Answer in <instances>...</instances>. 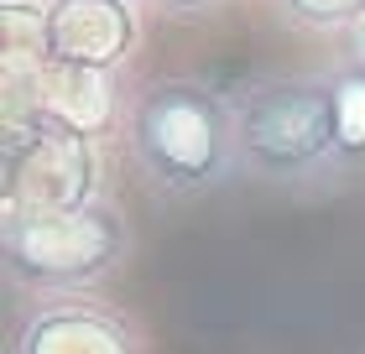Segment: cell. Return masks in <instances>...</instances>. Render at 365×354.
<instances>
[{
	"mask_svg": "<svg viewBox=\"0 0 365 354\" xmlns=\"http://www.w3.org/2000/svg\"><path fill=\"white\" fill-rule=\"evenodd\" d=\"M125 157L162 198H204L240 177L235 99L204 78H157L125 110Z\"/></svg>",
	"mask_w": 365,
	"mask_h": 354,
	"instance_id": "cell-1",
	"label": "cell"
},
{
	"mask_svg": "<svg viewBox=\"0 0 365 354\" xmlns=\"http://www.w3.org/2000/svg\"><path fill=\"white\" fill-rule=\"evenodd\" d=\"M230 99H235L240 177L292 188V193L344 182L339 157H334V99H329V78H313V73L251 78Z\"/></svg>",
	"mask_w": 365,
	"mask_h": 354,
	"instance_id": "cell-2",
	"label": "cell"
},
{
	"mask_svg": "<svg viewBox=\"0 0 365 354\" xmlns=\"http://www.w3.org/2000/svg\"><path fill=\"white\" fill-rule=\"evenodd\" d=\"M0 261L26 297L89 292L130 261V219L110 198L63 214H0Z\"/></svg>",
	"mask_w": 365,
	"mask_h": 354,
	"instance_id": "cell-3",
	"label": "cell"
},
{
	"mask_svg": "<svg viewBox=\"0 0 365 354\" xmlns=\"http://www.w3.org/2000/svg\"><path fill=\"white\" fill-rule=\"evenodd\" d=\"M0 214H63L99 198V157L94 141L53 120L6 125L0 146Z\"/></svg>",
	"mask_w": 365,
	"mask_h": 354,
	"instance_id": "cell-4",
	"label": "cell"
},
{
	"mask_svg": "<svg viewBox=\"0 0 365 354\" xmlns=\"http://www.w3.org/2000/svg\"><path fill=\"white\" fill-rule=\"evenodd\" d=\"M11 354H146V344L125 308L73 292V297H31L16 318Z\"/></svg>",
	"mask_w": 365,
	"mask_h": 354,
	"instance_id": "cell-5",
	"label": "cell"
},
{
	"mask_svg": "<svg viewBox=\"0 0 365 354\" xmlns=\"http://www.w3.org/2000/svg\"><path fill=\"white\" fill-rule=\"evenodd\" d=\"M136 47L130 0H47V63L115 73Z\"/></svg>",
	"mask_w": 365,
	"mask_h": 354,
	"instance_id": "cell-6",
	"label": "cell"
},
{
	"mask_svg": "<svg viewBox=\"0 0 365 354\" xmlns=\"http://www.w3.org/2000/svg\"><path fill=\"white\" fill-rule=\"evenodd\" d=\"M37 120H53L63 130H78V136H99L115 120V73L47 63L37 73Z\"/></svg>",
	"mask_w": 365,
	"mask_h": 354,
	"instance_id": "cell-7",
	"label": "cell"
},
{
	"mask_svg": "<svg viewBox=\"0 0 365 354\" xmlns=\"http://www.w3.org/2000/svg\"><path fill=\"white\" fill-rule=\"evenodd\" d=\"M324 78H329V99H334V157H339V177H355V172H365V68L339 58Z\"/></svg>",
	"mask_w": 365,
	"mask_h": 354,
	"instance_id": "cell-8",
	"label": "cell"
},
{
	"mask_svg": "<svg viewBox=\"0 0 365 354\" xmlns=\"http://www.w3.org/2000/svg\"><path fill=\"white\" fill-rule=\"evenodd\" d=\"M282 11L308 31H350L365 16V0H282Z\"/></svg>",
	"mask_w": 365,
	"mask_h": 354,
	"instance_id": "cell-9",
	"label": "cell"
},
{
	"mask_svg": "<svg viewBox=\"0 0 365 354\" xmlns=\"http://www.w3.org/2000/svg\"><path fill=\"white\" fill-rule=\"evenodd\" d=\"M339 58H344V63H360V68H365V16H360L350 31H344V53H339Z\"/></svg>",
	"mask_w": 365,
	"mask_h": 354,
	"instance_id": "cell-10",
	"label": "cell"
},
{
	"mask_svg": "<svg viewBox=\"0 0 365 354\" xmlns=\"http://www.w3.org/2000/svg\"><path fill=\"white\" fill-rule=\"evenodd\" d=\"M168 16H204L209 6H220V0H157Z\"/></svg>",
	"mask_w": 365,
	"mask_h": 354,
	"instance_id": "cell-11",
	"label": "cell"
},
{
	"mask_svg": "<svg viewBox=\"0 0 365 354\" xmlns=\"http://www.w3.org/2000/svg\"><path fill=\"white\" fill-rule=\"evenodd\" d=\"M0 6H21V0H0Z\"/></svg>",
	"mask_w": 365,
	"mask_h": 354,
	"instance_id": "cell-12",
	"label": "cell"
}]
</instances>
